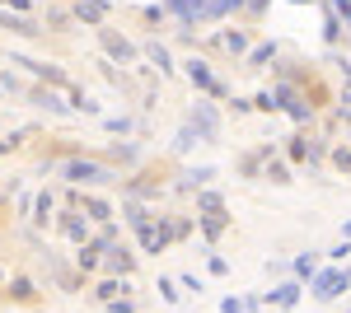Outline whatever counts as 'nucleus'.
<instances>
[{"label": "nucleus", "mask_w": 351, "mask_h": 313, "mask_svg": "<svg viewBox=\"0 0 351 313\" xmlns=\"http://www.w3.org/2000/svg\"><path fill=\"white\" fill-rule=\"evenodd\" d=\"M61 178H66L71 187H108L117 173L104 168L99 159H66V164H61Z\"/></svg>", "instance_id": "1"}, {"label": "nucleus", "mask_w": 351, "mask_h": 313, "mask_svg": "<svg viewBox=\"0 0 351 313\" xmlns=\"http://www.w3.org/2000/svg\"><path fill=\"white\" fill-rule=\"evenodd\" d=\"M351 290V271L337 262V266H328V271H314V299H324V304H332V299H342Z\"/></svg>", "instance_id": "2"}, {"label": "nucleus", "mask_w": 351, "mask_h": 313, "mask_svg": "<svg viewBox=\"0 0 351 313\" xmlns=\"http://www.w3.org/2000/svg\"><path fill=\"white\" fill-rule=\"evenodd\" d=\"M61 234L75 238V243H89V238H94V220H89L84 210H66V215H61Z\"/></svg>", "instance_id": "3"}, {"label": "nucleus", "mask_w": 351, "mask_h": 313, "mask_svg": "<svg viewBox=\"0 0 351 313\" xmlns=\"http://www.w3.org/2000/svg\"><path fill=\"white\" fill-rule=\"evenodd\" d=\"M300 295H304V286H300V281H281L276 290H267V299H263V304H271V309H295Z\"/></svg>", "instance_id": "4"}, {"label": "nucleus", "mask_w": 351, "mask_h": 313, "mask_svg": "<svg viewBox=\"0 0 351 313\" xmlns=\"http://www.w3.org/2000/svg\"><path fill=\"white\" fill-rule=\"evenodd\" d=\"M104 271H108V276H132L136 271V253H127L122 243H112L108 258H104Z\"/></svg>", "instance_id": "5"}, {"label": "nucleus", "mask_w": 351, "mask_h": 313, "mask_svg": "<svg viewBox=\"0 0 351 313\" xmlns=\"http://www.w3.org/2000/svg\"><path fill=\"white\" fill-rule=\"evenodd\" d=\"M89 295H94L99 304H108V299H117V295H132V276H104Z\"/></svg>", "instance_id": "6"}, {"label": "nucleus", "mask_w": 351, "mask_h": 313, "mask_svg": "<svg viewBox=\"0 0 351 313\" xmlns=\"http://www.w3.org/2000/svg\"><path fill=\"white\" fill-rule=\"evenodd\" d=\"M99 253H104V248H99L94 238H89V243H80V248H75V271H84V276L104 271V258H99Z\"/></svg>", "instance_id": "7"}, {"label": "nucleus", "mask_w": 351, "mask_h": 313, "mask_svg": "<svg viewBox=\"0 0 351 313\" xmlns=\"http://www.w3.org/2000/svg\"><path fill=\"white\" fill-rule=\"evenodd\" d=\"M80 210L94 220V225H108V220H117L108 206V197H99V192H89V197H80Z\"/></svg>", "instance_id": "8"}, {"label": "nucleus", "mask_w": 351, "mask_h": 313, "mask_svg": "<svg viewBox=\"0 0 351 313\" xmlns=\"http://www.w3.org/2000/svg\"><path fill=\"white\" fill-rule=\"evenodd\" d=\"M192 127L202 131V136H206V140H216V131H220V117H216V108L211 103H202V108H192V117H188Z\"/></svg>", "instance_id": "9"}, {"label": "nucleus", "mask_w": 351, "mask_h": 313, "mask_svg": "<svg viewBox=\"0 0 351 313\" xmlns=\"http://www.w3.org/2000/svg\"><path fill=\"white\" fill-rule=\"evenodd\" d=\"M258 178H263V183H276V187L295 183V178H291V168H286V164H281L276 155H267V159H263V173H258Z\"/></svg>", "instance_id": "10"}, {"label": "nucleus", "mask_w": 351, "mask_h": 313, "mask_svg": "<svg viewBox=\"0 0 351 313\" xmlns=\"http://www.w3.org/2000/svg\"><path fill=\"white\" fill-rule=\"evenodd\" d=\"M52 210H56V201H52V192H38V201H33V229H47L52 225Z\"/></svg>", "instance_id": "11"}, {"label": "nucleus", "mask_w": 351, "mask_h": 313, "mask_svg": "<svg viewBox=\"0 0 351 313\" xmlns=\"http://www.w3.org/2000/svg\"><path fill=\"white\" fill-rule=\"evenodd\" d=\"M225 225H230L225 210H202V234H206V243H216V238L225 234Z\"/></svg>", "instance_id": "12"}, {"label": "nucleus", "mask_w": 351, "mask_h": 313, "mask_svg": "<svg viewBox=\"0 0 351 313\" xmlns=\"http://www.w3.org/2000/svg\"><path fill=\"white\" fill-rule=\"evenodd\" d=\"M117 220H127V229H141V225H150V220H155V210H145L141 201H127Z\"/></svg>", "instance_id": "13"}, {"label": "nucleus", "mask_w": 351, "mask_h": 313, "mask_svg": "<svg viewBox=\"0 0 351 313\" xmlns=\"http://www.w3.org/2000/svg\"><path fill=\"white\" fill-rule=\"evenodd\" d=\"M188 75L197 79V84H202V89H211V94H225V84H220V79L211 75V71H206V66H202V61H192V66H188Z\"/></svg>", "instance_id": "14"}, {"label": "nucleus", "mask_w": 351, "mask_h": 313, "mask_svg": "<svg viewBox=\"0 0 351 313\" xmlns=\"http://www.w3.org/2000/svg\"><path fill=\"white\" fill-rule=\"evenodd\" d=\"M202 210H225V197L211 192V187H197V215H202Z\"/></svg>", "instance_id": "15"}, {"label": "nucleus", "mask_w": 351, "mask_h": 313, "mask_svg": "<svg viewBox=\"0 0 351 313\" xmlns=\"http://www.w3.org/2000/svg\"><path fill=\"white\" fill-rule=\"evenodd\" d=\"M104 42H108V52L117 56V61H132V42H122L117 33H108V28H104Z\"/></svg>", "instance_id": "16"}, {"label": "nucleus", "mask_w": 351, "mask_h": 313, "mask_svg": "<svg viewBox=\"0 0 351 313\" xmlns=\"http://www.w3.org/2000/svg\"><path fill=\"white\" fill-rule=\"evenodd\" d=\"M10 295H14L19 304H28V299H33L38 290H33V281H28V276H14V281H10Z\"/></svg>", "instance_id": "17"}, {"label": "nucleus", "mask_w": 351, "mask_h": 313, "mask_svg": "<svg viewBox=\"0 0 351 313\" xmlns=\"http://www.w3.org/2000/svg\"><path fill=\"white\" fill-rule=\"evenodd\" d=\"M155 295H160L164 304H178V295H183V290L173 286V281H169V276H160V281H155Z\"/></svg>", "instance_id": "18"}, {"label": "nucleus", "mask_w": 351, "mask_h": 313, "mask_svg": "<svg viewBox=\"0 0 351 313\" xmlns=\"http://www.w3.org/2000/svg\"><path fill=\"white\" fill-rule=\"evenodd\" d=\"M108 313H136V299L132 295H117V299H108Z\"/></svg>", "instance_id": "19"}, {"label": "nucleus", "mask_w": 351, "mask_h": 313, "mask_svg": "<svg viewBox=\"0 0 351 313\" xmlns=\"http://www.w3.org/2000/svg\"><path fill=\"white\" fill-rule=\"evenodd\" d=\"M295 271H300V276H314V271H319L314 253H300V258H295Z\"/></svg>", "instance_id": "20"}, {"label": "nucleus", "mask_w": 351, "mask_h": 313, "mask_svg": "<svg viewBox=\"0 0 351 313\" xmlns=\"http://www.w3.org/2000/svg\"><path fill=\"white\" fill-rule=\"evenodd\" d=\"M332 168L351 173V150H347V145H337V150H332Z\"/></svg>", "instance_id": "21"}, {"label": "nucleus", "mask_w": 351, "mask_h": 313, "mask_svg": "<svg viewBox=\"0 0 351 313\" xmlns=\"http://www.w3.org/2000/svg\"><path fill=\"white\" fill-rule=\"evenodd\" d=\"M291 159H309V145H304V136H291Z\"/></svg>", "instance_id": "22"}, {"label": "nucleus", "mask_w": 351, "mask_h": 313, "mask_svg": "<svg viewBox=\"0 0 351 313\" xmlns=\"http://www.w3.org/2000/svg\"><path fill=\"white\" fill-rule=\"evenodd\" d=\"M178 286H183V290H192V295H202V290H206L202 281H197V276H192V271H183V276H178Z\"/></svg>", "instance_id": "23"}, {"label": "nucleus", "mask_w": 351, "mask_h": 313, "mask_svg": "<svg viewBox=\"0 0 351 313\" xmlns=\"http://www.w3.org/2000/svg\"><path fill=\"white\" fill-rule=\"evenodd\" d=\"M220 313H248V309H243V299H234V295H225V299H220Z\"/></svg>", "instance_id": "24"}, {"label": "nucleus", "mask_w": 351, "mask_h": 313, "mask_svg": "<svg viewBox=\"0 0 351 313\" xmlns=\"http://www.w3.org/2000/svg\"><path fill=\"white\" fill-rule=\"evenodd\" d=\"M328 258H332V262H347V258H351V238H342V243H337Z\"/></svg>", "instance_id": "25"}, {"label": "nucleus", "mask_w": 351, "mask_h": 313, "mask_svg": "<svg viewBox=\"0 0 351 313\" xmlns=\"http://www.w3.org/2000/svg\"><path fill=\"white\" fill-rule=\"evenodd\" d=\"M206 266H211V271H216V276H225V271H230V262H225V258H216V253H211V258H206Z\"/></svg>", "instance_id": "26"}, {"label": "nucleus", "mask_w": 351, "mask_h": 313, "mask_svg": "<svg viewBox=\"0 0 351 313\" xmlns=\"http://www.w3.org/2000/svg\"><path fill=\"white\" fill-rule=\"evenodd\" d=\"M342 238H351V220H347V225H342Z\"/></svg>", "instance_id": "27"}]
</instances>
